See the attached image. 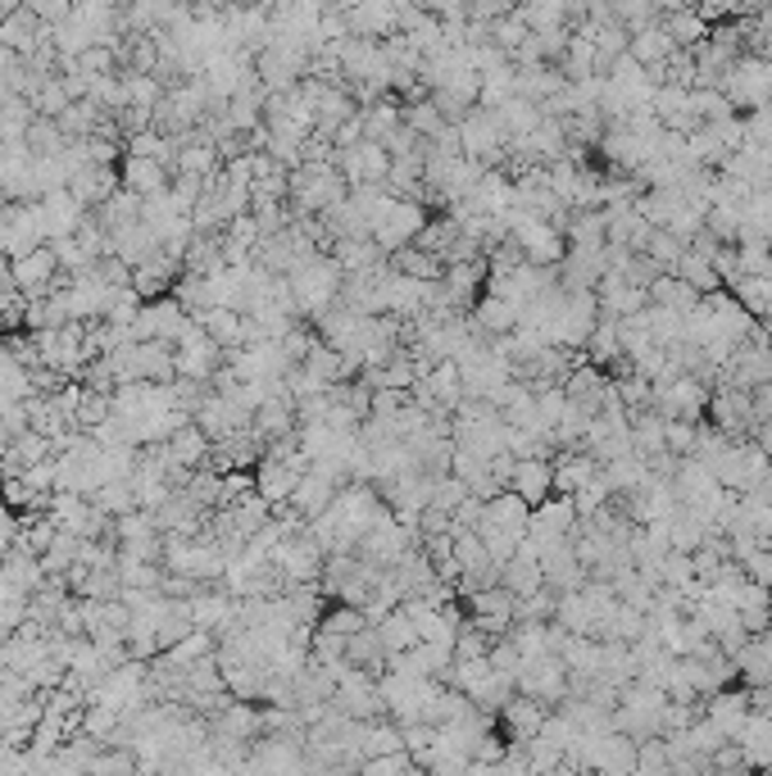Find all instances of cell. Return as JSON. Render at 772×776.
Returning a JSON list of instances; mask_svg holds the SVG:
<instances>
[{
  "mask_svg": "<svg viewBox=\"0 0 772 776\" xmlns=\"http://www.w3.org/2000/svg\"><path fill=\"white\" fill-rule=\"evenodd\" d=\"M150 536H159V523H155V513H146V508H133V513L114 517V541H118V545H137V541H150Z\"/></svg>",
  "mask_w": 772,
  "mask_h": 776,
  "instance_id": "obj_32",
  "label": "cell"
},
{
  "mask_svg": "<svg viewBox=\"0 0 772 776\" xmlns=\"http://www.w3.org/2000/svg\"><path fill=\"white\" fill-rule=\"evenodd\" d=\"M123 82H127V105H137V109H159V101L168 96V86L150 73H127L123 69Z\"/></svg>",
  "mask_w": 772,
  "mask_h": 776,
  "instance_id": "obj_31",
  "label": "cell"
},
{
  "mask_svg": "<svg viewBox=\"0 0 772 776\" xmlns=\"http://www.w3.org/2000/svg\"><path fill=\"white\" fill-rule=\"evenodd\" d=\"M377 640H382L386 654H405L409 644H418V631H414V622L405 618V609H396V614H386V618L377 622Z\"/></svg>",
  "mask_w": 772,
  "mask_h": 776,
  "instance_id": "obj_29",
  "label": "cell"
},
{
  "mask_svg": "<svg viewBox=\"0 0 772 776\" xmlns=\"http://www.w3.org/2000/svg\"><path fill=\"white\" fill-rule=\"evenodd\" d=\"M336 482H327L323 478V472H305V478H300L295 482V495H291V513H300V517H305V523H314V517H323L327 508H332V500H336Z\"/></svg>",
  "mask_w": 772,
  "mask_h": 776,
  "instance_id": "obj_16",
  "label": "cell"
},
{
  "mask_svg": "<svg viewBox=\"0 0 772 776\" xmlns=\"http://www.w3.org/2000/svg\"><path fill=\"white\" fill-rule=\"evenodd\" d=\"M745 141L772 150V105H768V109H754V114L745 118Z\"/></svg>",
  "mask_w": 772,
  "mask_h": 776,
  "instance_id": "obj_45",
  "label": "cell"
},
{
  "mask_svg": "<svg viewBox=\"0 0 772 776\" xmlns=\"http://www.w3.org/2000/svg\"><path fill=\"white\" fill-rule=\"evenodd\" d=\"M509 495H519L528 508H541L550 495H554V463L545 459H523V463H513V478L504 486Z\"/></svg>",
  "mask_w": 772,
  "mask_h": 776,
  "instance_id": "obj_11",
  "label": "cell"
},
{
  "mask_svg": "<svg viewBox=\"0 0 772 776\" xmlns=\"http://www.w3.org/2000/svg\"><path fill=\"white\" fill-rule=\"evenodd\" d=\"M36 159H55L64 146H69V137H64V127L55 123V118H36L32 127H28V141H23Z\"/></svg>",
  "mask_w": 772,
  "mask_h": 776,
  "instance_id": "obj_30",
  "label": "cell"
},
{
  "mask_svg": "<svg viewBox=\"0 0 772 776\" xmlns=\"http://www.w3.org/2000/svg\"><path fill=\"white\" fill-rule=\"evenodd\" d=\"M46 36H51V28H41L36 14H32V6H23V10H14V14L6 19V28H0V46L28 60Z\"/></svg>",
  "mask_w": 772,
  "mask_h": 776,
  "instance_id": "obj_18",
  "label": "cell"
},
{
  "mask_svg": "<svg viewBox=\"0 0 772 776\" xmlns=\"http://www.w3.org/2000/svg\"><path fill=\"white\" fill-rule=\"evenodd\" d=\"M591 478H599V463L586 450H568L560 463H554V491H560L564 500H573Z\"/></svg>",
  "mask_w": 772,
  "mask_h": 776,
  "instance_id": "obj_23",
  "label": "cell"
},
{
  "mask_svg": "<svg viewBox=\"0 0 772 776\" xmlns=\"http://www.w3.org/2000/svg\"><path fill=\"white\" fill-rule=\"evenodd\" d=\"M332 259H336V269L355 277V273H373L382 264V250L373 245V237H341L332 245Z\"/></svg>",
  "mask_w": 772,
  "mask_h": 776,
  "instance_id": "obj_21",
  "label": "cell"
},
{
  "mask_svg": "<svg viewBox=\"0 0 772 776\" xmlns=\"http://www.w3.org/2000/svg\"><path fill=\"white\" fill-rule=\"evenodd\" d=\"M640 254H646L659 273H677V259L686 254V245L672 232H650V241H646V250H640Z\"/></svg>",
  "mask_w": 772,
  "mask_h": 776,
  "instance_id": "obj_37",
  "label": "cell"
},
{
  "mask_svg": "<svg viewBox=\"0 0 772 776\" xmlns=\"http://www.w3.org/2000/svg\"><path fill=\"white\" fill-rule=\"evenodd\" d=\"M427 228V213H422V200H396V196H386V205L373 213V223H368V237L382 254H400L409 250L414 237H422Z\"/></svg>",
  "mask_w": 772,
  "mask_h": 776,
  "instance_id": "obj_2",
  "label": "cell"
},
{
  "mask_svg": "<svg viewBox=\"0 0 772 776\" xmlns=\"http://www.w3.org/2000/svg\"><path fill=\"white\" fill-rule=\"evenodd\" d=\"M28 101H32L36 118H55V123H60V114H64V109L73 105V101H69V92H64V82H60V73H55V77H46V82H41L36 92L28 96Z\"/></svg>",
  "mask_w": 772,
  "mask_h": 776,
  "instance_id": "obj_35",
  "label": "cell"
},
{
  "mask_svg": "<svg viewBox=\"0 0 772 776\" xmlns=\"http://www.w3.org/2000/svg\"><path fill=\"white\" fill-rule=\"evenodd\" d=\"M146 310V300L133 291V286H123V291H114L109 295V305H105V318L101 323H109V327H127L133 332V323H137V314Z\"/></svg>",
  "mask_w": 772,
  "mask_h": 776,
  "instance_id": "obj_33",
  "label": "cell"
},
{
  "mask_svg": "<svg viewBox=\"0 0 772 776\" xmlns=\"http://www.w3.org/2000/svg\"><path fill=\"white\" fill-rule=\"evenodd\" d=\"M36 213H41V237H46V245L73 237L77 223L87 219V209L77 205V196H73L69 187H64V191H51V196H41V200H36Z\"/></svg>",
  "mask_w": 772,
  "mask_h": 776,
  "instance_id": "obj_8",
  "label": "cell"
},
{
  "mask_svg": "<svg viewBox=\"0 0 772 776\" xmlns=\"http://www.w3.org/2000/svg\"><path fill=\"white\" fill-rule=\"evenodd\" d=\"M92 504H96L105 517H123V513H133V508H137V491H133V482H109V486L96 491Z\"/></svg>",
  "mask_w": 772,
  "mask_h": 776,
  "instance_id": "obj_39",
  "label": "cell"
},
{
  "mask_svg": "<svg viewBox=\"0 0 772 776\" xmlns=\"http://www.w3.org/2000/svg\"><path fill=\"white\" fill-rule=\"evenodd\" d=\"M468 500V491H463V482L459 478H432V500H427V508L432 513H446V517H455V508Z\"/></svg>",
  "mask_w": 772,
  "mask_h": 776,
  "instance_id": "obj_42",
  "label": "cell"
},
{
  "mask_svg": "<svg viewBox=\"0 0 772 776\" xmlns=\"http://www.w3.org/2000/svg\"><path fill=\"white\" fill-rule=\"evenodd\" d=\"M191 327V314L178 305L174 295H164V300H150V305L137 314L133 323V340H168V345H178V336Z\"/></svg>",
  "mask_w": 772,
  "mask_h": 776,
  "instance_id": "obj_6",
  "label": "cell"
},
{
  "mask_svg": "<svg viewBox=\"0 0 772 776\" xmlns=\"http://www.w3.org/2000/svg\"><path fill=\"white\" fill-rule=\"evenodd\" d=\"M19 517H14V508H6V504H0V558H6L14 545H19Z\"/></svg>",
  "mask_w": 772,
  "mask_h": 776,
  "instance_id": "obj_48",
  "label": "cell"
},
{
  "mask_svg": "<svg viewBox=\"0 0 772 776\" xmlns=\"http://www.w3.org/2000/svg\"><path fill=\"white\" fill-rule=\"evenodd\" d=\"M32 400V373L23 368V359L0 340V405H23Z\"/></svg>",
  "mask_w": 772,
  "mask_h": 776,
  "instance_id": "obj_24",
  "label": "cell"
},
{
  "mask_svg": "<svg viewBox=\"0 0 772 776\" xmlns=\"http://www.w3.org/2000/svg\"><path fill=\"white\" fill-rule=\"evenodd\" d=\"M223 168V159H219V146H213L205 133H191V137H182V146H178V164H174V178H191V182H209L213 172Z\"/></svg>",
  "mask_w": 772,
  "mask_h": 776,
  "instance_id": "obj_12",
  "label": "cell"
},
{
  "mask_svg": "<svg viewBox=\"0 0 772 776\" xmlns=\"http://www.w3.org/2000/svg\"><path fill=\"white\" fill-rule=\"evenodd\" d=\"M223 237H228L232 245L250 250V254H254V245H260V228H254V219H250V213H241V219H232V223L223 228Z\"/></svg>",
  "mask_w": 772,
  "mask_h": 776,
  "instance_id": "obj_46",
  "label": "cell"
},
{
  "mask_svg": "<svg viewBox=\"0 0 772 776\" xmlns=\"http://www.w3.org/2000/svg\"><path fill=\"white\" fill-rule=\"evenodd\" d=\"M282 599H286V609H291V622H300V627H310V622L323 614L319 586H291Z\"/></svg>",
  "mask_w": 772,
  "mask_h": 776,
  "instance_id": "obj_40",
  "label": "cell"
},
{
  "mask_svg": "<svg viewBox=\"0 0 772 776\" xmlns=\"http://www.w3.org/2000/svg\"><path fill=\"white\" fill-rule=\"evenodd\" d=\"M73 564H77V536L60 532V536L51 541V549L41 554V568H46V577H64Z\"/></svg>",
  "mask_w": 772,
  "mask_h": 776,
  "instance_id": "obj_41",
  "label": "cell"
},
{
  "mask_svg": "<svg viewBox=\"0 0 772 776\" xmlns=\"http://www.w3.org/2000/svg\"><path fill=\"white\" fill-rule=\"evenodd\" d=\"M96 273H101V282H105L109 291H123V286H133V269H127L118 254H105V259H96Z\"/></svg>",
  "mask_w": 772,
  "mask_h": 776,
  "instance_id": "obj_44",
  "label": "cell"
},
{
  "mask_svg": "<svg viewBox=\"0 0 772 776\" xmlns=\"http://www.w3.org/2000/svg\"><path fill=\"white\" fill-rule=\"evenodd\" d=\"M364 114V137L368 141H386L400 127V114H405V101L400 96H382L377 105H368V109H359Z\"/></svg>",
  "mask_w": 772,
  "mask_h": 776,
  "instance_id": "obj_28",
  "label": "cell"
},
{
  "mask_svg": "<svg viewBox=\"0 0 772 776\" xmlns=\"http://www.w3.org/2000/svg\"><path fill=\"white\" fill-rule=\"evenodd\" d=\"M10 269H14V286H19V295L23 300H41V295H51L55 286H60V259H55V250L51 245H41V250H32V254H23V259H10Z\"/></svg>",
  "mask_w": 772,
  "mask_h": 776,
  "instance_id": "obj_7",
  "label": "cell"
},
{
  "mask_svg": "<svg viewBox=\"0 0 772 776\" xmlns=\"http://www.w3.org/2000/svg\"><path fill=\"white\" fill-rule=\"evenodd\" d=\"M178 377L182 381H196V386H209L213 381V373L223 368V350L219 345H213L209 336H205V327L191 318V327L178 336Z\"/></svg>",
  "mask_w": 772,
  "mask_h": 776,
  "instance_id": "obj_5",
  "label": "cell"
},
{
  "mask_svg": "<svg viewBox=\"0 0 772 776\" xmlns=\"http://www.w3.org/2000/svg\"><path fill=\"white\" fill-rule=\"evenodd\" d=\"M599 478H605L609 491H618V495H636L640 486L650 482V463L640 454H627V459H614V463L599 468Z\"/></svg>",
  "mask_w": 772,
  "mask_h": 776,
  "instance_id": "obj_26",
  "label": "cell"
},
{
  "mask_svg": "<svg viewBox=\"0 0 772 776\" xmlns=\"http://www.w3.org/2000/svg\"><path fill=\"white\" fill-rule=\"evenodd\" d=\"M364 627H368V618H364L359 609H332L327 622H323V631L336 636V640H351V636H359Z\"/></svg>",
  "mask_w": 772,
  "mask_h": 776,
  "instance_id": "obj_43",
  "label": "cell"
},
{
  "mask_svg": "<svg viewBox=\"0 0 772 776\" xmlns=\"http://www.w3.org/2000/svg\"><path fill=\"white\" fill-rule=\"evenodd\" d=\"M14 10H19V6H6V0H0V28H6V19H10Z\"/></svg>",
  "mask_w": 772,
  "mask_h": 776,
  "instance_id": "obj_49",
  "label": "cell"
},
{
  "mask_svg": "<svg viewBox=\"0 0 772 776\" xmlns=\"http://www.w3.org/2000/svg\"><path fill=\"white\" fill-rule=\"evenodd\" d=\"M478 527H495V532H504V536H528V527H532V508L519 500V495H509V491H500L491 504H482V523Z\"/></svg>",
  "mask_w": 772,
  "mask_h": 776,
  "instance_id": "obj_13",
  "label": "cell"
},
{
  "mask_svg": "<svg viewBox=\"0 0 772 776\" xmlns=\"http://www.w3.org/2000/svg\"><path fill=\"white\" fill-rule=\"evenodd\" d=\"M69 191L77 196V205H82V209L92 213V209H101L109 196H118V191H123V182H118V172H114V168H105V164H87V168H82L77 178L69 182Z\"/></svg>",
  "mask_w": 772,
  "mask_h": 776,
  "instance_id": "obj_14",
  "label": "cell"
},
{
  "mask_svg": "<svg viewBox=\"0 0 772 776\" xmlns=\"http://www.w3.org/2000/svg\"><path fill=\"white\" fill-rule=\"evenodd\" d=\"M672 277H681L686 286H691V291H700V295H709V291H718V269H713V259L709 254H700V250H691V245H686V254L677 259V273Z\"/></svg>",
  "mask_w": 772,
  "mask_h": 776,
  "instance_id": "obj_27",
  "label": "cell"
},
{
  "mask_svg": "<svg viewBox=\"0 0 772 776\" xmlns=\"http://www.w3.org/2000/svg\"><path fill=\"white\" fill-rule=\"evenodd\" d=\"M351 36L377 41V36H396V6L392 0H364V6H346Z\"/></svg>",
  "mask_w": 772,
  "mask_h": 776,
  "instance_id": "obj_17",
  "label": "cell"
},
{
  "mask_svg": "<svg viewBox=\"0 0 772 776\" xmlns=\"http://www.w3.org/2000/svg\"><path fill=\"white\" fill-rule=\"evenodd\" d=\"M718 92L732 101V109H768L772 105V60L763 55H741L732 64V73L722 77Z\"/></svg>",
  "mask_w": 772,
  "mask_h": 776,
  "instance_id": "obj_3",
  "label": "cell"
},
{
  "mask_svg": "<svg viewBox=\"0 0 772 776\" xmlns=\"http://www.w3.org/2000/svg\"><path fill=\"white\" fill-rule=\"evenodd\" d=\"M672 46H677V41L668 36V28H640V32H632V41H627V55H632L640 69H659V64L672 60Z\"/></svg>",
  "mask_w": 772,
  "mask_h": 776,
  "instance_id": "obj_22",
  "label": "cell"
},
{
  "mask_svg": "<svg viewBox=\"0 0 772 776\" xmlns=\"http://www.w3.org/2000/svg\"><path fill=\"white\" fill-rule=\"evenodd\" d=\"M254 495H260L269 508H286L291 504V495H295V482H300V472L291 468V463H282V459H273V454H264L260 463H254Z\"/></svg>",
  "mask_w": 772,
  "mask_h": 776,
  "instance_id": "obj_9",
  "label": "cell"
},
{
  "mask_svg": "<svg viewBox=\"0 0 772 776\" xmlns=\"http://www.w3.org/2000/svg\"><path fill=\"white\" fill-rule=\"evenodd\" d=\"M209 450H213V441L205 437V431L191 422V427H182L174 441H168V468H187V472H200L205 463H209Z\"/></svg>",
  "mask_w": 772,
  "mask_h": 776,
  "instance_id": "obj_20",
  "label": "cell"
},
{
  "mask_svg": "<svg viewBox=\"0 0 772 776\" xmlns=\"http://www.w3.org/2000/svg\"><path fill=\"white\" fill-rule=\"evenodd\" d=\"M504 146H509V137H504V127H500V118L491 109H468L463 114V123H459V150H463V159L491 168V164L504 159Z\"/></svg>",
  "mask_w": 772,
  "mask_h": 776,
  "instance_id": "obj_4",
  "label": "cell"
},
{
  "mask_svg": "<svg viewBox=\"0 0 772 776\" xmlns=\"http://www.w3.org/2000/svg\"><path fill=\"white\" fill-rule=\"evenodd\" d=\"M118 182H123V191H133L142 200H150V196L174 187V182H168V168L159 159H127V155L118 164Z\"/></svg>",
  "mask_w": 772,
  "mask_h": 776,
  "instance_id": "obj_15",
  "label": "cell"
},
{
  "mask_svg": "<svg viewBox=\"0 0 772 776\" xmlns=\"http://www.w3.org/2000/svg\"><path fill=\"white\" fill-rule=\"evenodd\" d=\"M286 282H291V295H295V314L300 318H323L327 310L341 305V282H346V273L336 269L332 254H319V259H310V264H300Z\"/></svg>",
  "mask_w": 772,
  "mask_h": 776,
  "instance_id": "obj_1",
  "label": "cell"
},
{
  "mask_svg": "<svg viewBox=\"0 0 772 776\" xmlns=\"http://www.w3.org/2000/svg\"><path fill=\"white\" fill-rule=\"evenodd\" d=\"M187 604H191V627L205 631V636H209L213 627H228V618L237 614V609H232V599H228L223 590H205V586H200Z\"/></svg>",
  "mask_w": 772,
  "mask_h": 776,
  "instance_id": "obj_25",
  "label": "cell"
},
{
  "mask_svg": "<svg viewBox=\"0 0 772 776\" xmlns=\"http://www.w3.org/2000/svg\"><path fill=\"white\" fill-rule=\"evenodd\" d=\"M32 14H36L41 28H60V23L73 19V6H69V0H36Z\"/></svg>",
  "mask_w": 772,
  "mask_h": 776,
  "instance_id": "obj_47",
  "label": "cell"
},
{
  "mask_svg": "<svg viewBox=\"0 0 772 776\" xmlns=\"http://www.w3.org/2000/svg\"><path fill=\"white\" fill-rule=\"evenodd\" d=\"M114 418V405H109V396H101V391H87V386H82V400H77V418H73V427L77 431H92L101 427V422H109Z\"/></svg>",
  "mask_w": 772,
  "mask_h": 776,
  "instance_id": "obj_36",
  "label": "cell"
},
{
  "mask_svg": "<svg viewBox=\"0 0 772 776\" xmlns=\"http://www.w3.org/2000/svg\"><path fill=\"white\" fill-rule=\"evenodd\" d=\"M46 245L36 205H6V259H23Z\"/></svg>",
  "mask_w": 772,
  "mask_h": 776,
  "instance_id": "obj_10",
  "label": "cell"
},
{
  "mask_svg": "<svg viewBox=\"0 0 772 776\" xmlns=\"http://www.w3.org/2000/svg\"><path fill=\"white\" fill-rule=\"evenodd\" d=\"M137 368H142V381H150V386H174L178 381V350L168 340H142Z\"/></svg>",
  "mask_w": 772,
  "mask_h": 776,
  "instance_id": "obj_19",
  "label": "cell"
},
{
  "mask_svg": "<svg viewBox=\"0 0 772 776\" xmlns=\"http://www.w3.org/2000/svg\"><path fill=\"white\" fill-rule=\"evenodd\" d=\"M392 273H405V277H418V282H441V264H437L432 254H422L418 245H409V250L396 254V269Z\"/></svg>",
  "mask_w": 772,
  "mask_h": 776,
  "instance_id": "obj_38",
  "label": "cell"
},
{
  "mask_svg": "<svg viewBox=\"0 0 772 776\" xmlns=\"http://www.w3.org/2000/svg\"><path fill=\"white\" fill-rule=\"evenodd\" d=\"M586 350H591V364H618L623 359V345H618V323L614 318H599L591 340H586Z\"/></svg>",
  "mask_w": 772,
  "mask_h": 776,
  "instance_id": "obj_34",
  "label": "cell"
}]
</instances>
